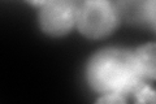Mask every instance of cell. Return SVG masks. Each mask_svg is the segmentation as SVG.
Segmentation results:
<instances>
[{"instance_id":"obj_9","label":"cell","mask_w":156,"mask_h":104,"mask_svg":"<svg viewBox=\"0 0 156 104\" xmlns=\"http://www.w3.org/2000/svg\"><path fill=\"white\" fill-rule=\"evenodd\" d=\"M152 29H154V30H155V33H156V22L154 23V26H152Z\"/></svg>"},{"instance_id":"obj_2","label":"cell","mask_w":156,"mask_h":104,"mask_svg":"<svg viewBox=\"0 0 156 104\" xmlns=\"http://www.w3.org/2000/svg\"><path fill=\"white\" fill-rule=\"evenodd\" d=\"M120 23L112 0H81L76 27L81 35L98 41L111 35Z\"/></svg>"},{"instance_id":"obj_5","label":"cell","mask_w":156,"mask_h":104,"mask_svg":"<svg viewBox=\"0 0 156 104\" xmlns=\"http://www.w3.org/2000/svg\"><path fill=\"white\" fill-rule=\"evenodd\" d=\"M135 66L146 81H156V42L139 44L133 49Z\"/></svg>"},{"instance_id":"obj_7","label":"cell","mask_w":156,"mask_h":104,"mask_svg":"<svg viewBox=\"0 0 156 104\" xmlns=\"http://www.w3.org/2000/svg\"><path fill=\"white\" fill-rule=\"evenodd\" d=\"M96 102L98 103H125L126 98L122 95H117V94H105V95H101Z\"/></svg>"},{"instance_id":"obj_8","label":"cell","mask_w":156,"mask_h":104,"mask_svg":"<svg viewBox=\"0 0 156 104\" xmlns=\"http://www.w3.org/2000/svg\"><path fill=\"white\" fill-rule=\"evenodd\" d=\"M25 2L27 4H30V5L33 7H38V8H41L43 5H46L47 3H50L51 0H25Z\"/></svg>"},{"instance_id":"obj_3","label":"cell","mask_w":156,"mask_h":104,"mask_svg":"<svg viewBox=\"0 0 156 104\" xmlns=\"http://www.w3.org/2000/svg\"><path fill=\"white\" fill-rule=\"evenodd\" d=\"M81 0H51L39 8L38 22L48 37L61 38L76 27Z\"/></svg>"},{"instance_id":"obj_1","label":"cell","mask_w":156,"mask_h":104,"mask_svg":"<svg viewBox=\"0 0 156 104\" xmlns=\"http://www.w3.org/2000/svg\"><path fill=\"white\" fill-rule=\"evenodd\" d=\"M86 82L99 95L131 96L143 80L135 66L133 49L105 47L91 55L85 69Z\"/></svg>"},{"instance_id":"obj_6","label":"cell","mask_w":156,"mask_h":104,"mask_svg":"<svg viewBox=\"0 0 156 104\" xmlns=\"http://www.w3.org/2000/svg\"><path fill=\"white\" fill-rule=\"evenodd\" d=\"M131 96L135 103H156V90L151 87L146 81H143L135 88Z\"/></svg>"},{"instance_id":"obj_4","label":"cell","mask_w":156,"mask_h":104,"mask_svg":"<svg viewBox=\"0 0 156 104\" xmlns=\"http://www.w3.org/2000/svg\"><path fill=\"white\" fill-rule=\"evenodd\" d=\"M120 22L133 26H148L147 0H112Z\"/></svg>"}]
</instances>
